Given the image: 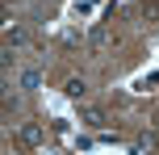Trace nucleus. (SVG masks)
I'll return each mask as SVG.
<instances>
[{
    "label": "nucleus",
    "instance_id": "obj_1",
    "mask_svg": "<svg viewBox=\"0 0 159 155\" xmlns=\"http://www.w3.org/2000/svg\"><path fill=\"white\" fill-rule=\"evenodd\" d=\"M42 139H46V130H42L38 122H25L21 126V143H25V147H42Z\"/></svg>",
    "mask_w": 159,
    "mask_h": 155
},
{
    "label": "nucleus",
    "instance_id": "obj_2",
    "mask_svg": "<svg viewBox=\"0 0 159 155\" xmlns=\"http://www.w3.org/2000/svg\"><path fill=\"white\" fill-rule=\"evenodd\" d=\"M105 42H109V30H105V25H96V30L88 34V46H92V50H101Z\"/></svg>",
    "mask_w": 159,
    "mask_h": 155
},
{
    "label": "nucleus",
    "instance_id": "obj_3",
    "mask_svg": "<svg viewBox=\"0 0 159 155\" xmlns=\"http://www.w3.org/2000/svg\"><path fill=\"white\" fill-rule=\"evenodd\" d=\"M63 92H67V97H84V92H88V84L80 80V75H71V80L63 84Z\"/></svg>",
    "mask_w": 159,
    "mask_h": 155
},
{
    "label": "nucleus",
    "instance_id": "obj_4",
    "mask_svg": "<svg viewBox=\"0 0 159 155\" xmlns=\"http://www.w3.org/2000/svg\"><path fill=\"white\" fill-rule=\"evenodd\" d=\"M84 122L101 130V126H105V109H96V105H92V109H84Z\"/></svg>",
    "mask_w": 159,
    "mask_h": 155
},
{
    "label": "nucleus",
    "instance_id": "obj_5",
    "mask_svg": "<svg viewBox=\"0 0 159 155\" xmlns=\"http://www.w3.org/2000/svg\"><path fill=\"white\" fill-rule=\"evenodd\" d=\"M155 147H159L155 134H138V139H134V151H155Z\"/></svg>",
    "mask_w": 159,
    "mask_h": 155
},
{
    "label": "nucleus",
    "instance_id": "obj_6",
    "mask_svg": "<svg viewBox=\"0 0 159 155\" xmlns=\"http://www.w3.org/2000/svg\"><path fill=\"white\" fill-rule=\"evenodd\" d=\"M21 88H42V71H25L21 75Z\"/></svg>",
    "mask_w": 159,
    "mask_h": 155
}]
</instances>
